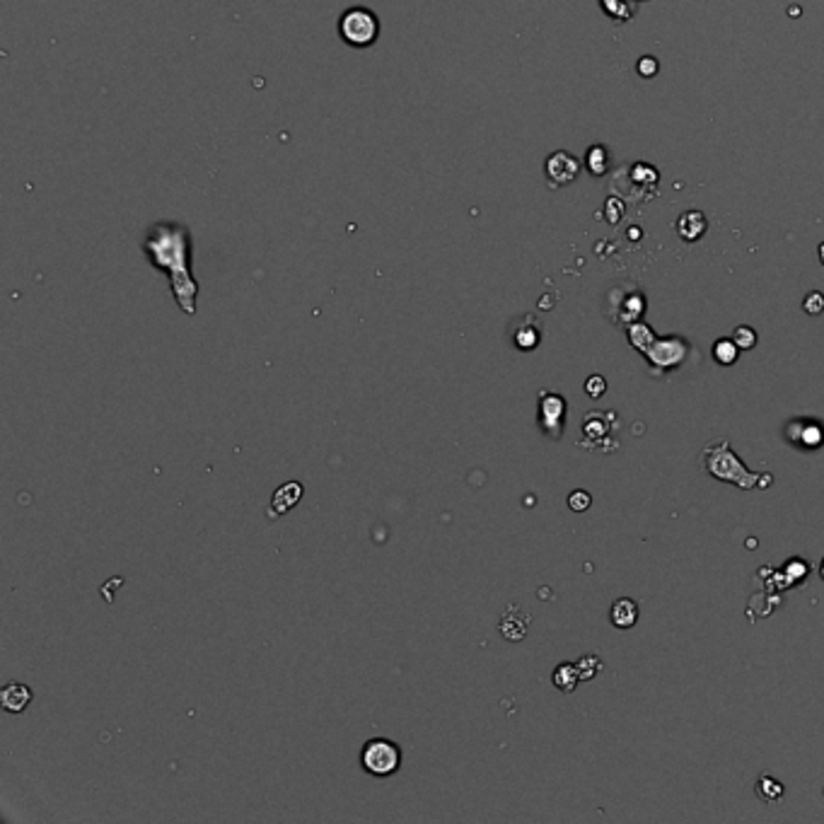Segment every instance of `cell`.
Here are the masks:
<instances>
[{"mask_svg": "<svg viewBox=\"0 0 824 824\" xmlns=\"http://www.w3.org/2000/svg\"><path fill=\"white\" fill-rule=\"evenodd\" d=\"M564 416H566V402H564V397L552 394V392H542L539 394V426L554 440L561 438Z\"/></svg>", "mask_w": 824, "mask_h": 824, "instance_id": "obj_5", "label": "cell"}, {"mask_svg": "<svg viewBox=\"0 0 824 824\" xmlns=\"http://www.w3.org/2000/svg\"><path fill=\"white\" fill-rule=\"evenodd\" d=\"M639 73L640 75H655V73H658V61H655L653 56H646V59H640Z\"/></svg>", "mask_w": 824, "mask_h": 824, "instance_id": "obj_24", "label": "cell"}, {"mask_svg": "<svg viewBox=\"0 0 824 824\" xmlns=\"http://www.w3.org/2000/svg\"><path fill=\"white\" fill-rule=\"evenodd\" d=\"M32 701V689L27 685H20V682H10V685L3 687V692H0V704L3 708L8 711V714H23L24 708L30 706Z\"/></svg>", "mask_w": 824, "mask_h": 824, "instance_id": "obj_9", "label": "cell"}, {"mask_svg": "<svg viewBox=\"0 0 824 824\" xmlns=\"http://www.w3.org/2000/svg\"><path fill=\"white\" fill-rule=\"evenodd\" d=\"M300 496H302V486L298 484V481L283 484L279 491H276V496H273V506L269 508V516L279 517V516H283V513H288V510L293 508L295 503L300 501Z\"/></svg>", "mask_w": 824, "mask_h": 824, "instance_id": "obj_11", "label": "cell"}, {"mask_svg": "<svg viewBox=\"0 0 824 824\" xmlns=\"http://www.w3.org/2000/svg\"><path fill=\"white\" fill-rule=\"evenodd\" d=\"M754 791H757L759 800L772 802V805H776V802H779L781 798H783V783L773 779V776H769V773H764V776H759Z\"/></svg>", "mask_w": 824, "mask_h": 824, "instance_id": "obj_15", "label": "cell"}, {"mask_svg": "<svg viewBox=\"0 0 824 824\" xmlns=\"http://www.w3.org/2000/svg\"><path fill=\"white\" fill-rule=\"evenodd\" d=\"M530 614L523 610V607H517V604H510L508 611L503 614L501 619V633L503 639L508 640H523L527 636V629H530Z\"/></svg>", "mask_w": 824, "mask_h": 824, "instance_id": "obj_8", "label": "cell"}, {"mask_svg": "<svg viewBox=\"0 0 824 824\" xmlns=\"http://www.w3.org/2000/svg\"><path fill=\"white\" fill-rule=\"evenodd\" d=\"M578 170H581V165L575 160L573 155L568 153H554L549 155V160H546V177L552 182L554 186L568 185V182H573L578 177Z\"/></svg>", "mask_w": 824, "mask_h": 824, "instance_id": "obj_7", "label": "cell"}, {"mask_svg": "<svg viewBox=\"0 0 824 824\" xmlns=\"http://www.w3.org/2000/svg\"><path fill=\"white\" fill-rule=\"evenodd\" d=\"M706 218H704V213H699V211H687V213L679 215L677 232L682 240H687V242H696V240L706 232Z\"/></svg>", "mask_w": 824, "mask_h": 824, "instance_id": "obj_12", "label": "cell"}, {"mask_svg": "<svg viewBox=\"0 0 824 824\" xmlns=\"http://www.w3.org/2000/svg\"><path fill=\"white\" fill-rule=\"evenodd\" d=\"M802 309H805L808 315H822V312H824V295L817 293V290L808 293V298L802 300Z\"/></svg>", "mask_w": 824, "mask_h": 824, "instance_id": "obj_22", "label": "cell"}, {"mask_svg": "<svg viewBox=\"0 0 824 824\" xmlns=\"http://www.w3.org/2000/svg\"><path fill=\"white\" fill-rule=\"evenodd\" d=\"M575 668H578L581 682H590V679L597 677V672L602 670V660L597 655H582L581 660L575 663Z\"/></svg>", "mask_w": 824, "mask_h": 824, "instance_id": "obj_18", "label": "cell"}, {"mask_svg": "<svg viewBox=\"0 0 824 824\" xmlns=\"http://www.w3.org/2000/svg\"><path fill=\"white\" fill-rule=\"evenodd\" d=\"M819 261H822V266H824V242L819 244Z\"/></svg>", "mask_w": 824, "mask_h": 824, "instance_id": "obj_25", "label": "cell"}, {"mask_svg": "<svg viewBox=\"0 0 824 824\" xmlns=\"http://www.w3.org/2000/svg\"><path fill=\"white\" fill-rule=\"evenodd\" d=\"M733 341H735L740 351H750V348L757 346V332L752 327H737L735 332H733Z\"/></svg>", "mask_w": 824, "mask_h": 824, "instance_id": "obj_19", "label": "cell"}, {"mask_svg": "<svg viewBox=\"0 0 824 824\" xmlns=\"http://www.w3.org/2000/svg\"><path fill=\"white\" fill-rule=\"evenodd\" d=\"M701 467L711 474V477L721 478V481H733L740 488H754L762 481V474H752L740 457L730 450L728 440L711 442L704 452H701Z\"/></svg>", "mask_w": 824, "mask_h": 824, "instance_id": "obj_2", "label": "cell"}, {"mask_svg": "<svg viewBox=\"0 0 824 824\" xmlns=\"http://www.w3.org/2000/svg\"><path fill=\"white\" fill-rule=\"evenodd\" d=\"M590 503H592V498H590V493L582 491V488H578V491H573L568 496V508L573 510V513H585V510L590 508Z\"/></svg>", "mask_w": 824, "mask_h": 824, "instance_id": "obj_21", "label": "cell"}, {"mask_svg": "<svg viewBox=\"0 0 824 824\" xmlns=\"http://www.w3.org/2000/svg\"><path fill=\"white\" fill-rule=\"evenodd\" d=\"M585 392H588L592 399H600L607 392V380L602 375H590L588 383H585Z\"/></svg>", "mask_w": 824, "mask_h": 824, "instance_id": "obj_23", "label": "cell"}, {"mask_svg": "<svg viewBox=\"0 0 824 824\" xmlns=\"http://www.w3.org/2000/svg\"><path fill=\"white\" fill-rule=\"evenodd\" d=\"M607 165H610V162H607V153H604V147H592V150H590L588 153V167H590V172H592V175H602L604 170H607Z\"/></svg>", "mask_w": 824, "mask_h": 824, "instance_id": "obj_20", "label": "cell"}, {"mask_svg": "<svg viewBox=\"0 0 824 824\" xmlns=\"http://www.w3.org/2000/svg\"><path fill=\"white\" fill-rule=\"evenodd\" d=\"M737 354H740V348L733 339H718L714 344V358L718 365H733L737 361Z\"/></svg>", "mask_w": 824, "mask_h": 824, "instance_id": "obj_16", "label": "cell"}, {"mask_svg": "<svg viewBox=\"0 0 824 824\" xmlns=\"http://www.w3.org/2000/svg\"><path fill=\"white\" fill-rule=\"evenodd\" d=\"M339 34L348 46L365 49L380 37V20L368 8H348L339 20Z\"/></svg>", "mask_w": 824, "mask_h": 824, "instance_id": "obj_3", "label": "cell"}, {"mask_svg": "<svg viewBox=\"0 0 824 824\" xmlns=\"http://www.w3.org/2000/svg\"><path fill=\"white\" fill-rule=\"evenodd\" d=\"M513 341H516V346L520 351H532V348H537V344L542 341V332H539V327L535 324L532 317H525V322H520L513 329Z\"/></svg>", "mask_w": 824, "mask_h": 824, "instance_id": "obj_13", "label": "cell"}, {"mask_svg": "<svg viewBox=\"0 0 824 824\" xmlns=\"http://www.w3.org/2000/svg\"><path fill=\"white\" fill-rule=\"evenodd\" d=\"M143 251L155 269L167 273L175 300L185 315H196L199 283L192 276V232L182 223L162 221L150 225L143 240Z\"/></svg>", "mask_w": 824, "mask_h": 824, "instance_id": "obj_1", "label": "cell"}, {"mask_svg": "<svg viewBox=\"0 0 824 824\" xmlns=\"http://www.w3.org/2000/svg\"><path fill=\"white\" fill-rule=\"evenodd\" d=\"M819 578H822V581H824V559L819 561Z\"/></svg>", "mask_w": 824, "mask_h": 824, "instance_id": "obj_26", "label": "cell"}, {"mask_svg": "<svg viewBox=\"0 0 824 824\" xmlns=\"http://www.w3.org/2000/svg\"><path fill=\"white\" fill-rule=\"evenodd\" d=\"M552 682L556 689L561 692L571 694L575 689V685L581 682V675H578V668L573 663H561L552 675Z\"/></svg>", "mask_w": 824, "mask_h": 824, "instance_id": "obj_14", "label": "cell"}, {"mask_svg": "<svg viewBox=\"0 0 824 824\" xmlns=\"http://www.w3.org/2000/svg\"><path fill=\"white\" fill-rule=\"evenodd\" d=\"M610 621L617 629H631L639 621V604L633 602L631 597H619L617 602L611 604Z\"/></svg>", "mask_w": 824, "mask_h": 824, "instance_id": "obj_10", "label": "cell"}, {"mask_svg": "<svg viewBox=\"0 0 824 824\" xmlns=\"http://www.w3.org/2000/svg\"><path fill=\"white\" fill-rule=\"evenodd\" d=\"M361 766L377 779H387L402 766V747L387 737H373L363 744Z\"/></svg>", "mask_w": 824, "mask_h": 824, "instance_id": "obj_4", "label": "cell"}, {"mask_svg": "<svg viewBox=\"0 0 824 824\" xmlns=\"http://www.w3.org/2000/svg\"><path fill=\"white\" fill-rule=\"evenodd\" d=\"M629 339H631L633 346L646 354L648 348H650V344L655 341V334L650 332V327H646L643 322H633L631 327H629Z\"/></svg>", "mask_w": 824, "mask_h": 824, "instance_id": "obj_17", "label": "cell"}, {"mask_svg": "<svg viewBox=\"0 0 824 824\" xmlns=\"http://www.w3.org/2000/svg\"><path fill=\"white\" fill-rule=\"evenodd\" d=\"M687 344L682 339H655L646 351V358L658 368H677L685 361Z\"/></svg>", "mask_w": 824, "mask_h": 824, "instance_id": "obj_6", "label": "cell"}]
</instances>
